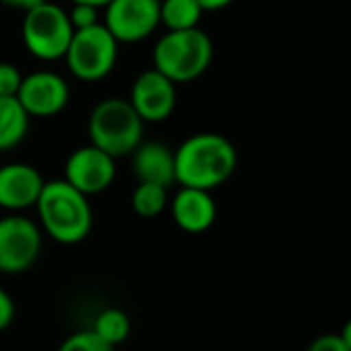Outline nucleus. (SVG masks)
<instances>
[{
    "mask_svg": "<svg viewBox=\"0 0 351 351\" xmlns=\"http://www.w3.org/2000/svg\"><path fill=\"white\" fill-rule=\"evenodd\" d=\"M237 165L234 144L216 132L193 134L175 150V175L181 187L214 191L234 175Z\"/></svg>",
    "mask_w": 351,
    "mask_h": 351,
    "instance_id": "f257e3e1",
    "label": "nucleus"
},
{
    "mask_svg": "<svg viewBox=\"0 0 351 351\" xmlns=\"http://www.w3.org/2000/svg\"><path fill=\"white\" fill-rule=\"evenodd\" d=\"M35 210L43 232L60 245H78L93 228L88 197L64 179L45 181Z\"/></svg>",
    "mask_w": 351,
    "mask_h": 351,
    "instance_id": "f03ea898",
    "label": "nucleus"
},
{
    "mask_svg": "<svg viewBox=\"0 0 351 351\" xmlns=\"http://www.w3.org/2000/svg\"><path fill=\"white\" fill-rule=\"evenodd\" d=\"M214 43L199 27L187 31H167L152 49V68L175 84L197 80L212 64Z\"/></svg>",
    "mask_w": 351,
    "mask_h": 351,
    "instance_id": "7ed1b4c3",
    "label": "nucleus"
},
{
    "mask_svg": "<svg viewBox=\"0 0 351 351\" xmlns=\"http://www.w3.org/2000/svg\"><path fill=\"white\" fill-rule=\"evenodd\" d=\"M88 138L93 146L117 160L144 142V121L128 99H103L88 115Z\"/></svg>",
    "mask_w": 351,
    "mask_h": 351,
    "instance_id": "20e7f679",
    "label": "nucleus"
},
{
    "mask_svg": "<svg viewBox=\"0 0 351 351\" xmlns=\"http://www.w3.org/2000/svg\"><path fill=\"white\" fill-rule=\"evenodd\" d=\"M21 37L27 51L43 62L64 60L74 37L68 10L56 2H41L23 16Z\"/></svg>",
    "mask_w": 351,
    "mask_h": 351,
    "instance_id": "39448f33",
    "label": "nucleus"
},
{
    "mask_svg": "<svg viewBox=\"0 0 351 351\" xmlns=\"http://www.w3.org/2000/svg\"><path fill=\"white\" fill-rule=\"evenodd\" d=\"M117 56V39L107 31L103 23H99L90 29L74 31L64 60L74 78L82 82H99L113 72Z\"/></svg>",
    "mask_w": 351,
    "mask_h": 351,
    "instance_id": "423d86ee",
    "label": "nucleus"
},
{
    "mask_svg": "<svg viewBox=\"0 0 351 351\" xmlns=\"http://www.w3.org/2000/svg\"><path fill=\"white\" fill-rule=\"evenodd\" d=\"M41 253V228L21 214L0 218V274L16 276L35 265Z\"/></svg>",
    "mask_w": 351,
    "mask_h": 351,
    "instance_id": "0eeeda50",
    "label": "nucleus"
},
{
    "mask_svg": "<svg viewBox=\"0 0 351 351\" xmlns=\"http://www.w3.org/2000/svg\"><path fill=\"white\" fill-rule=\"evenodd\" d=\"M103 25L117 43H138L160 27L158 0H111L105 6Z\"/></svg>",
    "mask_w": 351,
    "mask_h": 351,
    "instance_id": "6e6552de",
    "label": "nucleus"
},
{
    "mask_svg": "<svg viewBox=\"0 0 351 351\" xmlns=\"http://www.w3.org/2000/svg\"><path fill=\"white\" fill-rule=\"evenodd\" d=\"M16 99L29 117H56L70 103V86L66 78L53 70H35L23 76Z\"/></svg>",
    "mask_w": 351,
    "mask_h": 351,
    "instance_id": "1a4fd4ad",
    "label": "nucleus"
},
{
    "mask_svg": "<svg viewBox=\"0 0 351 351\" xmlns=\"http://www.w3.org/2000/svg\"><path fill=\"white\" fill-rule=\"evenodd\" d=\"M115 175V158L93 144L76 148L64 165V181L86 197L107 191L113 185Z\"/></svg>",
    "mask_w": 351,
    "mask_h": 351,
    "instance_id": "9d476101",
    "label": "nucleus"
},
{
    "mask_svg": "<svg viewBox=\"0 0 351 351\" xmlns=\"http://www.w3.org/2000/svg\"><path fill=\"white\" fill-rule=\"evenodd\" d=\"M128 101L144 123H160L177 107V84L156 68H150L134 80Z\"/></svg>",
    "mask_w": 351,
    "mask_h": 351,
    "instance_id": "9b49d317",
    "label": "nucleus"
},
{
    "mask_svg": "<svg viewBox=\"0 0 351 351\" xmlns=\"http://www.w3.org/2000/svg\"><path fill=\"white\" fill-rule=\"evenodd\" d=\"M41 173L27 162H8L0 167V208L23 212L35 208L43 191Z\"/></svg>",
    "mask_w": 351,
    "mask_h": 351,
    "instance_id": "f8f14e48",
    "label": "nucleus"
},
{
    "mask_svg": "<svg viewBox=\"0 0 351 351\" xmlns=\"http://www.w3.org/2000/svg\"><path fill=\"white\" fill-rule=\"evenodd\" d=\"M216 202L212 191L181 187L171 202V216L175 224L189 234H199L212 228L216 222Z\"/></svg>",
    "mask_w": 351,
    "mask_h": 351,
    "instance_id": "ddd939ff",
    "label": "nucleus"
},
{
    "mask_svg": "<svg viewBox=\"0 0 351 351\" xmlns=\"http://www.w3.org/2000/svg\"><path fill=\"white\" fill-rule=\"evenodd\" d=\"M132 169L138 183H154L167 189L177 183L175 150L162 142H142L132 152Z\"/></svg>",
    "mask_w": 351,
    "mask_h": 351,
    "instance_id": "4468645a",
    "label": "nucleus"
},
{
    "mask_svg": "<svg viewBox=\"0 0 351 351\" xmlns=\"http://www.w3.org/2000/svg\"><path fill=\"white\" fill-rule=\"evenodd\" d=\"M29 113L16 97H0V152L16 148L29 132Z\"/></svg>",
    "mask_w": 351,
    "mask_h": 351,
    "instance_id": "2eb2a0df",
    "label": "nucleus"
},
{
    "mask_svg": "<svg viewBox=\"0 0 351 351\" xmlns=\"http://www.w3.org/2000/svg\"><path fill=\"white\" fill-rule=\"evenodd\" d=\"M204 12L197 0H160V25H165L167 31L195 29Z\"/></svg>",
    "mask_w": 351,
    "mask_h": 351,
    "instance_id": "dca6fc26",
    "label": "nucleus"
},
{
    "mask_svg": "<svg viewBox=\"0 0 351 351\" xmlns=\"http://www.w3.org/2000/svg\"><path fill=\"white\" fill-rule=\"evenodd\" d=\"M93 331L103 341H107L109 346L117 348L119 343H123L130 337L132 321H130V317L121 308H105V311H101L95 317Z\"/></svg>",
    "mask_w": 351,
    "mask_h": 351,
    "instance_id": "f3484780",
    "label": "nucleus"
},
{
    "mask_svg": "<svg viewBox=\"0 0 351 351\" xmlns=\"http://www.w3.org/2000/svg\"><path fill=\"white\" fill-rule=\"evenodd\" d=\"M169 206V191L167 187L154 183H138L132 193V208L142 218H156Z\"/></svg>",
    "mask_w": 351,
    "mask_h": 351,
    "instance_id": "a211bd4d",
    "label": "nucleus"
},
{
    "mask_svg": "<svg viewBox=\"0 0 351 351\" xmlns=\"http://www.w3.org/2000/svg\"><path fill=\"white\" fill-rule=\"evenodd\" d=\"M58 351H115V348L103 341L93 329H86L66 337Z\"/></svg>",
    "mask_w": 351,
    "mask_h": 351,
    "instance_id": "6ab92c4d",
    "label": "nucleus"
},
{
    "mask_svg": "<svg viewBox=\"0 0 351 351\" xmlns=\"http://www.w3.org/2000/svg\"><path fill=\"white\" fill-rule=\"evenodd\" d=\"M99 10L90 4H72V8L68 10L70 23L74 27V31H82V29H90L95 25H99Z\"/></svg>",
    "mask_w": 351,
    "mask_h": 351,
    "instance_id": "aec40b11",
    "label": "nucleus"
},
{
    "mask_svg": "<svg viewBox=\"0 0 351 351\" xmlns=\"http://www.w3.org/2000/svg\"><path fill=\"white\" fill-rule=\"evenodd\" d=\"M21 82V70L10 62H0V97H16Z\"/></svg>",
    "mask_w": 351,
    "mask_h": 351,
    "instance_id": "412c9836",
    "label": "nucleus"
},
{
    "mask_svg": "<svg viewBox=\"0 0 351 351\" xmlns=\"http://www.w3.org/2000/svg\"><path fill=\"white\" fill-rule=\"evenodd\" d=\"M306 351H350L348 346L343 343V339L339 337V333H325V335H319Z\"/></svg>",
    "mask_w": 351,
    "mask_h": 351,
    "instance_id": "4be33fe9",
    "label": "nucleus"
},
{
    "mask_svg": "<svg viewBox=\"0 0 351 351\" xmlns=\"http://www.w3.org/2000/svg\"><path fill=\"white\" fill-rule=\"evenodd\" d=\"M14 313H16V308H14L10 294L0 288V331L10 327V323L14 321Z\"/></svg>",
    "mask_w": 351,
    "mask_h": 351,
    "instance_id": "5701e85b",
    "label": "nucleus"
},
{
    "mask_svg": "<svg viewBox=\"0 0 351 351\" xmlns=\"http://www.w3.org/2000/svg\"><path fill=\"white\" fill-rule=\"evenodd\" d=\"M0 2L6 4V6H10V8H19V10H23V12H27V10L39 6V4L45 2V0H0Z\"/></svg>",
    "mask_w": 351,
    "mask_h": 351,
    "instance_id": "b1692460",
    "label": "nucleus"
},
{
    "mask_svg": "<svg viewBox=\"0 0 351 351\" xmlns=\"http://www.w3.org/2000/svg\"><path fill=\"white\" fill-rule=\"evenodd\" d=\"M197 2H199V6L208 12V10H222V8L230 6L234 0H197Z\"/></svg>",
    "mask_w": 351,
    "mask_h": 351,
    "instance_id": "393cba45",
    "label": "nucleus"
},
{
    "mask_svg": "<svg viewBox=\"0 0 351 351\" xmlns=\"http://www.w3.org/2000/svg\"><path fill=\"white\" fill-rule=\"evenodd\" d=\"M339 337L343 339V343H346V346H348V350L351 351V317L346 321V325H343V329H341Z\"/></svg>",
    "mask_w": 351,
    "mask_h": 351,
    "instance_id": "a878e982",
    "label": "nucleus"
},
{
    "mask_svg": "<svg viewBox=\"0 0 351 351\" xmlns=\"http://www.w3.org/2000/svg\"><path fill=\"white\" fill-rule=\"evenodd\" d=\"M72 4H90L95 8H105L111 0H70Z\"/></svg>",
    "mask_w": 351,
    "mask_h": 351,
    "instance_id": "bb28decb",
    "label": "nucleus"
},
{
    "mask_svg": "<svg viewBox=\"0 0 351 351\" xmlns=\"http://www.w3.org/2000/svg\"><path fill=\"white\" fill-rule=\"evenodd\" d=\"M158 2H160V0H158Z\"/></svg>",
    "mask_w": 351,
    "mask_h": 351,
    "instance_id": "cd10ccee",
    "label": "nucleus"
}]
</instances>
